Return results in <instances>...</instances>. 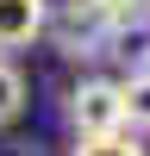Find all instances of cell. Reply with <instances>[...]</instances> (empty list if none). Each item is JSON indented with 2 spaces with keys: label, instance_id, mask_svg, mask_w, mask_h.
<instances>
[{
  "label": "cell",
  "instance_id": "obj_1",
  "mask_svg": "<svg viewBox=\"0 0 150 156\" xmlns=\"http://www.w3.org/2000/svg\"><path fill=\"white\" fill-rule=\"evenodd\" d=\"M150 12L138 6V0H69V6L50 19V37H56L62 56H106V44H119V37L144 31Z\"/></svg>",
  "mask_w": 150,
  "mask_h": 156
},
{
  "label": "cell",
  "instance_id": "obj_2",
  "mask_svg": "<svg viewBox=\"0 0 150 156\" xmlns=\"http://www.w3.org/2000/svg\"><path fill=\"white\" fill-rule=\"evenodd\" d=\"M69 125L75 137H100V131H125V87L106 75H88L69 94Z\"/></svg>",
  "mask_w": 150,
  "mask_h": 156
},
{
  "label": "cell",
  "instance_id": "obj_3",
  "mask_svg": "<svg viewBox=\"0 0 150 156\" xmlns=\"http://www.w3.org/2000/svg\"><path fill=\"white\" fill-rule=\"evenodd\" d=\"M44 31H50V0H0V56L31 50Z\"/></svg>",
  "mask_w": 150,
  "mask_h": 156
},
{
  "label": "cell",
  "instance_id": "obj_4",
  "mask_svg": "<svg viewBox=\"0 0 150 156\" xmlns=\"http://www.w3.org/2000/svg\"><path fill=\"white\" fill-rule=\"evenodd\" d=\"M119 87H125V125L131 131H150V69H131Z\"/></svg>",
  "mask_w": 150,
  "mask_h": 156
},
{
  "label": "cell",
  "instance_id": "obj_5",
  "mask_svg": "<svg viewBox=\"0 0 150 156\" xmlns=\"http://www.w3.org/2000/svg\"><path fill=\"white\" fill-rule=\"evenodd\" d=\"M19 112H25V75L12 69L6 56H0V131H6V125L19 119Z\"/></svg>",
  "mask_w": 150,
  "mask_h": 156
},
{
  "label": "cell",
  "instance_id": "obj_6",
  "mask_svg": "<svg viewBox=\"0 0 150 156\" xmlns=\"http://www.w3.org/2000/svg\"><path fill=\"white\" fill-rule=\"evenodd\" d=\"M75 156H144V144L131 131H100V137H81Z\"/></svg>",
  "mask_w": 150,
  "mask_h": 156
},
{
  "label": "cell",
  "instance_id": "obj_7",
  "mask_svg": "<svg viewBox=\"0 0 150 156\" xmlns=\"http://www.w3.org/2000/svg\"><path fill=\"white\" fill-rule=\"evenodd\" d=\"M138 6H144V12H150V0H138Z\"/></svg>",
  "mask_w": 150,
  "mask_h": 156
}]
</instances>
